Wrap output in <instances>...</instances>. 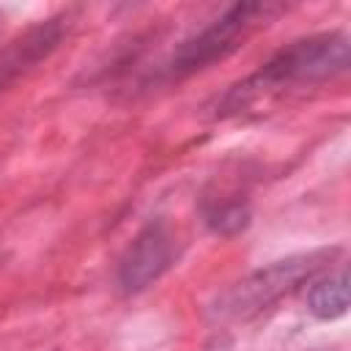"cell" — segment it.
Wrapping results in <instances>:
<instances>
[{"label":"cell","mask_w":351,"mask_h":351,"mask_svg":"<svg viewBox=\"0 0 351 351\" xmlns=\"http://www.w3.org/2000/svg\"><path fill=\"white\" fill-rule=\"evenodd\" d=\"M348 63H351V44H348V36L340 30L291 41L288 47L274 52L252 77L233 85L222 96L219 112L222 115L241 112L261 96H269L293 85H313V82L332 80L343 74Z\"/></svg>","instance_id":"6da1fadb"},{"label":"cell","mask_w":351,"mask_h":351,"mask_svg":"<svg viewBox=\"0 0 351 351\" xmlns=\"http://www.w3.org/2000/svg\"><path fill=\"white\" fill-rule=\"evenodd\" d=\"M335 252L337 250H310V252L288 255L247 274L244 280H239L236 285H230L225 293L217 296V302L211 304V315L228 321V318H250L266 310L277 299L296 291L302 282L313 280Z\"/></svg>","instance_id":"7a4b0ae2"},{"label":"cell","mask_w":351,"mask_h":351,"mask_svg":"<svg viewBox=\"0 0 351 351\" xmlns=\"http://www.w3.org/2000/svg\"><path fill=\"white\" fill-rule=\"evenodd\" d=\"M280 11H282L280 3H236V5L225 8L211 25H206L200 33H195L192 38H186L173 52V58L165 66L167 77H184V74H192V71L206 69L214 60H222L261 22L266 25Z\"/></svg>","instance_id":"3957f363"},{"label":"cell","mask_w":351,"mask_h":351,"mask_svg":"<svg viewBox=\"0 0 351 351\" xmlns=\"http://www.w3.org/2000/svg\"><path fill=\"white\" fill-rule=\"evenodd\" d=\"M173 255H176V247L165 222L162 219L148 222L134 236V241L129 244V250L118 263V288L123 293H137L148 288L154 280H159L170 269Z\"/></svg>","instance_id":"277c9868"},{"label":"cell","mask_w":351,"mask_h":351,"mask_svg":"<svg viewBox=\"0 0 351 351\" xmlns=\"http://www.w3.org/2000/svg\"><path fill=\"white\" fill-rule=\"evenodd\" d=\"M66 30H69V16L60 14V16L36 22L25 33H19L14 41H8V47L0 52V90H5L30 69H36L41 60H47L63 41Z\"/></svg>","instance_id":"5b68a950"},{"label":"cell","mask_w":351,"mask_h":351,"mask_svg":"<svg viewBox=\"0 0 351 351\" xmlns=\"http://www.w3.org/2000/svg\"><path fill=\"white\" fill-rule=\"evenodd\" d=\"M307 310L318 321H335L348 310V269L340 266L335 274L313 282L307 293Z\"/></svg>","instance_id":"8992f818"},{"label":"cell","mask_w":351,"mask_h":351,"mask_svg":"<svg viewBox=\"0 0 351 351\" xmlns=\"http://www.w3.org/2000/svg\"><path fill=\"white\" fill-rule=\"evenodd\" d=\"M206 222L214 233H222V236H233L239 230L247 228L250 222V208L247 203H239V200H230V203H222V206H214L206 211Z\"/></svg>","instance_id":"52a82bcc"}]
</instances>
